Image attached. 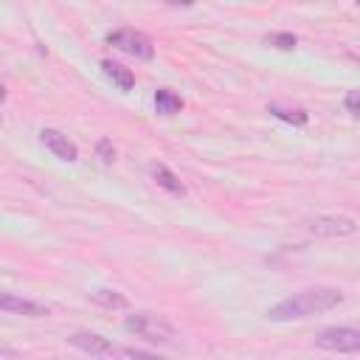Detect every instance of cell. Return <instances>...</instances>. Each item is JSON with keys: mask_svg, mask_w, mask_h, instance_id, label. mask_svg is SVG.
<instances>
[{"mask_svg": "<svg viewBox=\"0 0 360 360\" xmlns=\"http://www.w3.org/2000/svg\"><path fill=\"white\" fill-rule=\"evenodd\" d=\"M338 304H343L340 290H335V287H309V290H301V292L273 304L264 315H267V321H298V318H309L315 312L335 309Z\"/></svg>", "mask_w": 360, "mask_h": 360, "instance_id": "obj_1", "label": "cell"}, {"mask_svg": "<svg viewBox=\"0 0 360 360\" xmlns=\"http://www.w3.org/2000/svg\"><path fill=\"white\" fill-rule=\"evenodd\" d=\"M124 326H127V332H132V335H138V338H143L146 343H155V346H166L177 338L174 326L166 318L155 315V312H132V315H127Z\"/></svg>", "mask_w": 360, "mask_h": 360, "instance_id": "obj_2", "label": "cell"}, {"mask_svg": "<svg viewBox=\"0 0 360 360\" xmlns=\"http://www.w3.org/2000/svg\"><path fill=\"white\" fill-rule=\"evenodd\" d=\"M318 349L326 352H343V354H357L360 352V332L354 326H326L315 338Z\"/></svg>", "mask_w": 360, "mask_h": 360, "instance_id": "obj_3", "label": "cell"}, {"mask_svg": "<svg viewBox=\"0 0 360 360\" xmlns=\"http://www.w3.org/2000/svg\"><path fill=\"white\" fill-rule=\"evenodd\" d=\"M107 42L115 45L118 51L135 56V59H143V62H149V59L155 56V45H152V39H149L143 31H135V28H118V31L107 34Z\"/></svg>", "mask_w": 360, "mask_h": 360, "instance_id": "obj_4", "label": "cell"}, {"mask_svg": "<svg viewBox=\"0 0 360 360\" xmlns=\"http://www.w3.org/2000/svg\"><path fill=\"white\" fill-rule=\"evenodd\" d=\"M0 309L3 312H11V315H25V318H42L48 315V307L31 301V298H22L17 292H3L0 290Z\"/></svg>", "mask_w": 360, "mask_h": 360, "instance_id": "obj_5", "label": "cell"}, {"mask_svg": "<svg viewBox=\"0 0 360 360\" xmlns=\"http://www.w3.org/2000/svg\"><path fill=\"white\" fill-rule=\"evenodd\" d=\"M39 141L59 158V160H68V163H73L76 158H79V149H76V143L68 138V135H62L59 129H51V127H45L42 132H39Z\"/></svg>", "mask_w": 360, "mask_h": 360, "instance_id": "obj_6", "label": "cell"}, {"mask_svg": "<svg viewBox=\"0 0 360 360\" xmlns=\"http://www.w3.org/2000/svg\"><path fill=\"white\" fill-rule=\"evenodd\" d=\"M309 228L318 236H352L357 231V222L352 217H318Z\"/></svg>", "mask_w": 360, "mask_h": 360, "instance_id": "obj_7", "label": "cell"}, {"mask_svg": "<svg viewBox=\"0 0 360 360\" xmlns=\"http://www.w3.org/2000/svg\"><path fill=\"white\" fill-rule=\"evenodd\" d=\"M68 343H70L73 349L84 352V354H112V352H115V346H112L107 338L96 335V332H73V335L68 338Z\"/></svg>", "mask_w": 360, "mask_h": 360, "instance_id": "obj_8", "label": "cell"}, {"mask_svg": "<svg viewBox=\"0 0 360 360\" xmlns=\"http://www.w3.org/2000/svg\"><path fill=\"white\" fill-rule=\"evenodd\" d=\"M101 70H104V76H107L118 90L129 93V90L135 87V76H132L129 68H124V65H118V62H112V59H104V62H101Z\"/></svg>", "mask_w": 360, "mask_h": 360, "instance_id": "obj_9", "label": "cell"}, {"mask_svg": "<svg viewBox=\"0 0 360 360\" xmlns=\"http://www.w3.org/2000/svg\"><path fill=\"white\" fill-rule=\"evenodd\" d=\"M152 177H155V183H158L160 188H166L172 197H186V186L180 183V177H177L169 166L155 163V166H152Z\"/></svg>", "mask_w": 360, "mask_h": 360, "instance_id": "obj_10", "label": "cell"}, {"mask_svg": "<svg viewBox=\"0 0 360 360\" xmlns=\"http://www.w3.org/2000/svg\"><path fill=\"white\" fill-rule=\"evenodd\" d=\"M155 110H158L160 115H174V112L183 110V98H180L174 90L163 87V90L155 93Z\"/></svg>", "mask_w": 360, "mask_h": 360, "instance_id": "obj_11", "label": "cell"}, {"mask_svg": "<svg viewBox=\"0 0 360 360\" xmlns=\"http://www.w3.org/2000/svg\"><path fill=\"white\" fill-rule=\"evenodd\" d=\"M276 118H281V121H287V124H295V127H304L307 124V110H301V107H281V104H270L267 107Z\"/></svg>", "mask_w": 360, "mask_h": 360, "instance_id": "obj_12", "label": "cell"}, {"mask_svg": "<svg viewBox=\"0 0 360 360\" xmlns=\"http://www.w3.org/2000/svg\"><path fill=\"white\" fill-rule=\"evenodd\" d=\"M90 298H93V304H98L104 309H124L127 307V298L115 290H93Z\"/></svg>", "mask_w": 360, "mask_h": 360, "instance_id": "obj_13", "label": "cell"}, {"mask_svg": "<svg viewBox=\"0 0 360 360\" xmlns=\"http://www.w3.org/2000/svg\"><path fill=\"white\" fill-rule=\"evenodd\" d=\"M264 42L273 45V48H281V51H292V48L298 45V39H295L292 34H284V31H281V34H267Z\"/></svg>", "mask_w": 360, "mask_h": 360, "instance_id": "obj_14", "label": "cell"}, {"mask_svg": "<svg viewBox=\"0 0 360 360\" xmlns=\"http://www.w3.org/2000/svg\"><path fill=\"white\" fill-rule=\"evenodd\" d=\"M346 112L352 118H357V90H349L346 93Z\"/></svg>", "mask_w": 360, "mask_h": 360, "instance_id": "obj_15", "label": "cell"}, {"mask_svg": "<svg viewBox=\"0 0 360 360\" xmlns=\"http://www.w3.org/2000/svg\"><path fill=\"white\" fill-rule=\"evenodd\" d=\"M98 155H101L104 163H110V160L115 158V149L110 146V141H101V143H98Z\"/></svg>", "mask_w": 360, "mask_h": 360, "instance_id": "obj_16", "label": "cell"}, {"mask_svg": "<svg viewBox=\"0 0 360 360\" xmlns=\"http://www.w3.org/2000/svg\"><path fill=\"white\" fill-rule=\"evenodd\" d=\"M169 3H183V6H191L194 0H169Z\"/></svg>", "mask_w": 360, "mask_h": 360, "instance_id": "obj_17", "label": "cell"}, {"mask_svg": "<svg viewBox=\"0 0 360 360\" xmlns=\"http://www.w3.org/2000/svg\"><path fill=\"white\" fill-rule=\"evenodd\" d=\"M0 98H6V87L3 84H0Z\"/></svg>", "mask_w": 360, "mask_h": 360, "instance_id": "obj_18", "label": "cell"}]
</instances>
